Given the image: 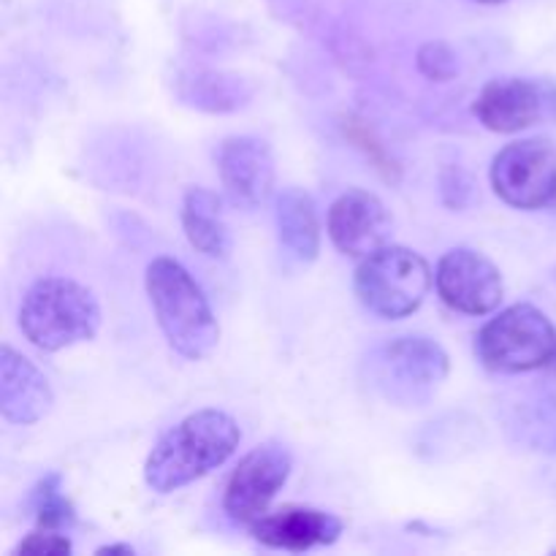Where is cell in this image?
Here are the masks:
<instances>
[{
  "label": "cell",
  "mask_w": 556,
  "mask_h": 556,
  "mask_svg": "<svg viewBox=\"0 0 556 556\" xmlns=\"http://www.w3.org/2000/svg\"><path fill=\"white\" fill-rule=\"evenodd\" d=\"M242 443L237 418L226 410L190 413L168 429L144 462V481L152 492L172 494L226 465Z\"/></svg>",
  "instance_id": "cell-1"
},
{
  "label": "cell",
  "mask_w": 556,
  "mask_h": 556,
  "mask_svg": "<svg viewBox=\"0 0 556 556\" xmlns=\"http://www.w3.org/2000/svg\"><path fill=\"white\" fill-rule=\"evenodd\" d=\"M144 286L172 351L188 362L212 356L220 342V324L193 275L179 261L161 255L147 266Z\"/></svg>",
  "instance_id": "cell-2"
},
{
  "label": "cell",
  "mask_w": 556,
  "mask_h": 556,
  "mask_svg": "<svg viewBox=\"0 0 556 556\" xmlns=\"http://www.w3.org/2000/svg\"><path fill=\"white\" fill-rule=\"evenodd\" d=\"M20 329L43 353L90 342L101 329L96 293L68 277H43L27 288L20 304Z\"/></svg>",
  "instance_id": "cell-3"
},
{
  "label": "cell",
  "mask_w": 556,
  "mask_h": 556,
  "mask_svg": "<svg viewBox=\"0 0 556 556\" xmlns=\"http://www.w3.org/2000/svg\"><path fill=\"white\" fill-rule=\"evenodd\" d=\"M451 372V358L440 342L405 334L375 348L367 358V380L386 402L424 407L432 402Z\"/></svg>",
  "instance_id": "cell-4"
},
{
  "label": "cell",
  "mask_w": 556,
  "mask_h": 556,
  "mask_svg": "<svg viewBox=\"0 0 556 556\" xmlns=\"http://www.w3.org/2000/svg\"><path fill=\"white\" fill-rule=\"evenodd\" d=\"M432 269L416 250L386 244L358 264L353 291L367 313L400 320L416 313L432 288Z\"/></svg>",
  "instance_id": "cell-5"
},
{
  "label": "cell",
  "mask_w": 556,
  "mask_h": 556,
  "mask_svg": "<svg viewBox=\"0 0 556 556\" xmlns=\"http://www.w3.org/2000/svg\"><path fill=\"white\" fill-rule=\"evenodd\" d=\"M556 351V329L543 309L519 302L494 315L476 340L481 364L492 372L521 375L541 369Z\"/></svg>",
  "instance_id": "cell-6"
},
{
  "label": "cell",
  "mask_w": 556,
  "mask_h": 556,
  "mask_svg": "<svg viewBox=\"0 0 556 556\" xmlns=\"http://www.w3.org/2000/svg\"><path fill=\"white\" fill-rule=\"evenodd\" d=\"M489 177L508 206L541 210L556 201V147L548 139L514 141L494 155Z\"/></svg>",
  "instance_id": "cell-7"
},
{
  "label": "cell",
  "mask_w": 556,
  "mask_h": 556,
  "mask_svg": "<svg viewBox=\"0 0 556 556\" xmlns=\"http://www.w3.org/2000/svg\"><path fill=\"white\" fill-rule=\"evenodd\" d=\"M472 112L494 134H519L532 125L556 123V81L525 76L494 79L476 98Z\"/></svg>",
  "instance_id": "cell-8"
},
{
  "label": "cell",
  "mask_w": 556,
  "mask_h": 556,
  "mask_svg": "<svg viewBox=\"0 0 556 556\" xmlns=\"http://www.w3.org/2000/svg\"><path fill=\"white\" fill-rule=\"evenodd\" d=\"M293 470L291 451L280 443H264L250 451L231 472L223 494V510L233 525H253L269 514L271 500L288 483Z\"/></svg>",
  "instance_id": "cell-9"
},
{
  "label": "cell",
  "mask_w": 556,
  "mask_h": 556,
  "mask_svg": "<svg viewBox=\"0 0 556 556\" xmlns=\"http://www.w3.org/2000/svg\"><path fill=\"white\" fill-rule=\"evenodd\" d=\"M434 286L440 299L462 315H489L505 296V282L492 258L470 248H454L438 261Z\"/></svg>",
  "instance_id": "cell-10"
},
{
  "label": "cell",
  "mask_w": 556,
  "mask_h": 556,
  "mask_svg": "<svg viewBox=\"0 0 556 556\" xmlns=\"http://www.w3.org/2000/svg\"><path fill=\"white\" fill-rule=\"evenodd\" d=\"M217 174L228 204L253 212L264 206L275 193V155L264 139L231 136L215 152Z\"/></svg>",
  "instance_id": "cell-11"
},
{
  "label": "cell",
  "mask_w": 556,
  "mask_h": 556,
  "mask_svg": "<svg viewBox=\"0 0 556 556\" xmlns=\"http://www.w3.org/2000/svg\"><path fill=\"white\" fill-rule=\"evenodd\" d=\"M326 231L342 255L367 258L369 253L389 244L391 215L378 195L353 188L329 206Z\"/></svg>",
  "instance_id": "cell-12"
},
{
  "label": "cell",
  "mask_w": 556,
  "mask_h": 556,
  "mask_svg": "<svg viewBox=\"0 0 556 556\" xmlns=\"http://www.w3.org/2000/svg\"><path fill=\"white\" fill-rule=\"evenodd\" d=\"M342 530H345L342 519L307 505H282L275 514H264L250 525V532L261 546L293 554L331 546L340 541Z\"/></svg>",
  "instance_id": "cell-13"
},
{
  "label": "cell",
  "mask_w": 556,
  "mask_h": 556,
  "mask_svg": "<svg viewBox=\"0 0 556 556\" xmlns=\"http://www.w3.org/2000/svg\"><path fill=\"white\" fill-rule=\"evenodd\" d=\"M54 405V391L41 369L16 353L11 345L0 348V416L16 427L38 424Z\"/></svg>",
  "instance_id": "cell-14"
},
{
  "label": "cell",
  "mask_w": 556,
  "mask_h": 556,
  "mask_svg": "<svg viewBox=\"0 0 556 556\" xmlns=\"http://www.w3.org/2000/svg\"><path fill=\"white\" fill-rule=\"evenodd\" d=\"M179 103L206 114H231L248 106L255 96V85L242 74L215 68L182 71L174 81Z\"/></svg>",
  "instance_id": "cell-15"
},
{
  "label": "cell",
  "mask_w": 556,
  "mask_h": 556,
  "mask_svg": "<svg viewBox=\"0 0 556 556\" xmlns=\"http://www.w3.org/2000/svg\"><path fill=\"white\" fill-rule=\"evenodd\" d=\"M182 228L190 248L206 258L223 261L231 253V228L223 215L220 195L206 188H190L182 199Z\"/></svg>",
  "instance_id": "cell-16"
},
{
  "label": "cell",
  "mask_w": 556,
  "mask_h": 556,
  "mask_svg": "<svg viewBox=\"0 0 556 556\" xmlns=\"http://www.w3.org/2000/svg\"><path fill=\"white\" fill-rule=\"evenodd\" d=\"M275 206L280 244L299 264H313L320 253V220L313 195L302 188H286Z\"/></svg>",
  "instance_id": "cell-17"
},
{
  "label": "cell",
  "mask_w": 556,
  "mask_h": 556,
  "mask_svg": "<svg viewBox=\"0 0 556 556\" xmlns=\"http://www.w3.org/2000/svg\"><path fill=\"white\" fill-rule=\"evenodd\" d=\"M508 429L532 451L556 454V396H532L516 405Z\"/></svg>",
  "instance_id": "cell-18"
},
{
  "label": "cell",
  "mask_w": 556,
  "mask_h": 556,
  "mask_svg": "<svg viewBox=\"0 0 556 556\" xmlns=\"http://www.w3.org/2000/svg\"><path fill=\"white\" fill-rule=\"evenodd\" d=\"M33 519L43 530H60L71 527L76 521V510L71 500L63 492V476L60 472H49L33 489Z\"/></svg>",
  "instance_id": "cell-19"
},
{
  "label": "cell",
  "mask_w": 556,
  "mask_h": 556,
  "mask_svg": "<svg viewBox=\"0 0 556 556\" xmlns=\"http://www.w3.org/2000/svg\"><path fill=\"white\" fill-rule=\"evenodd\" d=\"M416 65L429 81H451L459 74V58L445 41H427L416 54Z\"/></svg>",
  "instance_id": "cell-20"
},
{
  "label": "cell",
  "mask_w": 556,
  "mask_h": 556,
  "mask_svg": "<svg viewBox=\"0 0 556 556\" xmlns=\"http://www.w3.org/2000/svg\"><path fill=\"white\" fill-rule=\"evenodd\" d=\"M345 136L353 141V144L358 147V150L364 152V155L369 157V161L375 163V168H378V172L383 174L386 179H396L394 157H389L386 147L380 144L378 136L372 134V128H369L367 123H362V119H348V123H345Z\"/></svg>",
  "instance_id": "cell-21"
},
{
  "label": "cell",
  "mask_w": 556,
  "mask_h": 556,
  "mask_svg": "<svg viewBox=\"0 0 556 556\" xmlns=\"http://www.w3.org/2000/svg\"><path fill=\"white\" fill-rule=\"evenodd\" d=\"M71 552H74V546H71V541L63 532L38 527L25 541H20V546L14 548V556H63Z\"/></svg>",
  "instance_id": "cell-22"
},
{
  "label": "cell",
  "mask_w": 556,
  "mask_h": 556,
  "mask_svg": "<svg viewBox=\"0 0 556 556\" xmlns=\"http://www.w3.org/2000/svg\"><path fill=\"white\" fill-rule=\"evenodd\" d=\"M103 554H125V556H134V548H130V546H103V548H98V556H103Z\"/></svg>",
  "instance_id": "cell-23"
},
{
  "label": "cell",
  "mask_w": 556,
  "mask_h": 556,
  "mask_svg": "<svg viewBox=\"0 0 556 556\" xmlns=\"http://www.w3.org/2000/svg\"><path fill=\"white\" fill-rule=\"evenodd\" d=\"M546 375H548V383H552V389L556 391V351H554L552 362L546 364Z\"/></svg>",
  "instance_id": "cell-24"
},
{
  "label": "cell",
  "mask_w": 556,
  "mask_h": 556,
  "mask_svg": "<svg viewBox=\"0 0 556 556\" xmlns=\"http://www.w3.org/2000/svg\"><path fill=\"white\" fill-rule=\"evenodd\" d=\"M478 3H489V5H497V3H505V0H478Z\"/></svg>",
  "instance_id": "cell-25"
}]
</instances>
